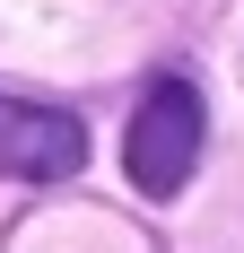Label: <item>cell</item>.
Here are the masks:
<instances>
[{
	"label": "cell",
	"instance_id": "1",
	"mask_svg": "<svg viewBox=\"0 0 244 253\" xmlns=\"http://www.w3.org/2000/svg\"><path fill=\"white\" fill-rule=\"evenodd\" d=\"M201 96L192 79H157L140 96V114H131V131H122V166H131V183H140L148 201H174L183 183H192L201 166Z\"/></svg>",
	"mask_w": 244,
	"mask_h": 253
},
{
	"label": "cell",
	"instance_id": "2",
	"mask_svg": "<svg viewBox=\"0 0 244 253\" xmlns=\"http://www.w3.org/2000/svg\"><path fill=\"white\" fill-rule=\"evenodd\" d=\"M87 166V123L61 105H26L0 96V175L9 183H61Z\"/></svg>",
	"mask_w": 244,
	"mask_h": 253
}]
</instances>
